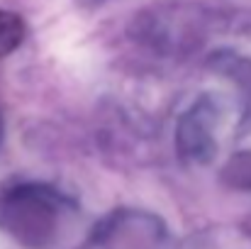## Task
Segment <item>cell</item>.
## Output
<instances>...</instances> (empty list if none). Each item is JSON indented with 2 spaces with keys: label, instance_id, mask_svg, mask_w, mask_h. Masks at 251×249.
Listing matches in <instances>:
<instances>
[{
  "label": "cell",
  "instance_id": "cell-1",
  "mask_svg": "<svg viewBox=\"0 0 251 249\" xmlns=\"http://www.w3.org/2000/svg\"><path fill=\"white\" fill-rule=\"evenodd\" d=\"M25 39V22L20 15L0 10V59L12 54Z\"/></svg>",
  "mask_w": 251,
  "mask_h": 249
},
{
  "label": "cell",
  "instance_id": "cell-2",
  "mask_svg": "<svg viewBox=\"0 0 251 249\" xmlns=\"http://www.w3.org/2000/svg\"><path fill=\"white\" fill-rule=\"evenodd\" d=\"M0 142H2V117H0Z\"/></svg>",
  "mask_w": 251,
  "mask_h": 249
}]
</instances>
